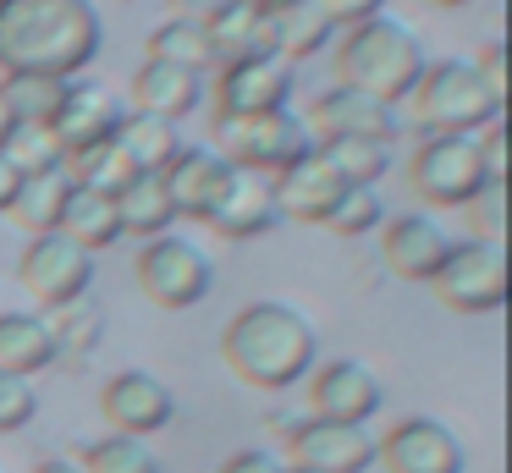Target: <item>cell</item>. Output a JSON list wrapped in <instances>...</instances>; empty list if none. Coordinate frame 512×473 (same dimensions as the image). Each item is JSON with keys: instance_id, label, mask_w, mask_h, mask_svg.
Listing matches in <instances>:
<instances>
[{"instance_id": "6da1fadb", "label": "cell", "mask_w": 512, "mask_h": 473, "mask_svg": "<svg viewBox=\"0 0 512 473\" xmlns=\"http://www.w3.org/2000/svg\"><path fill=\"white\" fill-rule=\"evenodd\" d=\"M100 39L94 0H0V77L39 72L78 83V72L100 55Z\"/></svg>"}, {"instance_id": "7a4b0ae2", "label": "cell", "mask_w": 512, "mask_h": 473, "mask_svg": "<svg viewBox=\"0 0 512 473\" xmlns=\"http://www.w3.org/2000/svg\"><path fill=\"white\" fill-rule=\"evenodd\" d=\"M221 358L254 391H287L314 369V325L292 303H248L226 319Z\"/></svg>"}, {"instance_id": "3957f363", "label": "cell", "mask_w": 512, "mask_h": 473, "mask_svg": "<svg viewBox=\"0 0 512 473\" xmlns=\"http://www.w3.org/2000/svg\"><path fill=\"white\" fill-rule=\"evenodd\" d=\"M424 39L397 17H369L358 28H347V39L336 44V83L358 88V94L380 99V105H402L408 88L424 72Z\"/></svg>"}, {"instance_id": "277c9868", "label": "cell", "mask_w": 512, "mask_h": 473, "mask_svg": "<svg viewBox=\"0 0 512 473\" xmlns=\"http://www.w3.org/2000/svg\"><path fill=\"white\" fill-rule=\"evenodd\" d=\"M408 116L424 138H474L490 121H501V105L479 83L474 61L446 55V61H424L419 83L408 88Z\"/></svg>"}, {"instance_id": "5b68a950", "label": "cell", "mask_w": 512, "mask_h": 473, "mask_svg": "<svg viewBox=\"0 0 512 473\" xmlns=\"http://www.w3.org/2000/svg\"><path fill=\"white\" fill-rule=\"evenodd\" d=\"M210 149L221 154L232 171L243 176H265V171H287L298 154H309V132L303 116L287 110H265V116H215L210 121Z\"/></svg>"}, {"instance_id": "8992f818", "label": "cell", "mask_w": 512, "mask_h": 473, "mask_svg": "<svg viewBox=\"0 0 512 473\" xmlns=\"http://www.w3.org/2000/svg\"><path fill=\"white\" fill-rule=\"evenodd\" d=\"M133 275H138V292H144L155 308H166V314H182V308L204 303L210 286H215V264L204 259V248H199V242H188V237L144 242Z\"/></svg>"}, {"instance_id": "52a82bcc", "label": "cell", "mask_w": 512, "mask_h": 473, "mask_svg": "<svg viewBox=\"0 0 512 473\" xmlns=\"http://www.w3.org/2000/svg\"><path fill=\"white\" fill-rule=\"evenodd\" d=\"M430 292L452 314H496L507 303V253H501V242H474V237L452 242Z\"/></svg>"}, {"instance_id": "ba28073f", "label": "cell", "mask_w": 512, "mask_h": 473, "mask_svg": "<svg viewBox=\"0 0 512 473\" xmlns=\"http://www.w3.org/2000/svg\"><path fill=\"white\" fill-rule=\"evenodd\" d=\"M408 182L424 204L463 209L485 187V165H479L474 138H419V149L408 160Z\"/></svg>"}, {"instance_id": "9c48e42d", "label": "cell", "mask_w": 512, "mask_h": 473, "mask_svg": "<svg viewBox=\"0 0 512 473\" xmlns=\"http://www.w3.org/2000/svg\"><path fill=\"white\" fill-rule=\"evenodd\" d=\"M17 281H23L28 297H39L45 308H67V303H78V297H89L94 253H83L78 242H67L61 231L28 237L23 259H17Z\"/></svg>"}, {"instance_id": "30bf717a", "label": "cell", "mask_w": 512, "mask_h": 473, "mask_svg": "<svg viewBox=\"0 0 512 473\" xmlns=\"http://www.w3.org/2000/svg\"><path fill=\"white\" fill-rule=\"evenodd\" d=\"M287 457L292 468L314 473H364L375 468V435L364 424H331V418H303L287 424Z\"/></svg>"}, {"instance_id": "8fae6325", "label": "cell", "mask_w": 512, "mask_h": 473, "mask_svg": "<svg viewBox=\"0 0 512 473\" xmlns=\"http://www.w3.org/2000/svg\"><path fill=\"white\" fill-rule=\"evenodd\" d=\"M210 99H215V116H265V110H287V99H292V66L276 61V55L215 66Z\"/></svg>"}, {"instance_id": "7c38bea8", "label": "cell", "mask_w": 512, "mask_h": 473, "mask_svg": "<svg viewBox=\"0 0 512 473\" xmlns=\"http://www.w3.org/2000/svg\"><path fill=\"white\" fill-rule=\"evenodd\" d=\"M303 132H309V143H342V138H369V143H391L397 138V110L380 105V99L358 94V88H325V94H314L309 105V121H303Z\"/></svg>"}, {"instance_id": "4fadbf2b", "label": "cell", "mask_w": 512, "mask_h": 473, "mask_svg": "<svg viewBox=\"0 0 512 473\" xmlns=\"http://www.w3.org/2000/svg\"><path fill=\"white\" fill-rule=\"evenodd\" d=\"M100 413L105 424H111V435H155V429H166L171 418H177V396H171V385H160L149 369H122L105 380L100 391Z\"/></svg>"}, {"instance_id": "5bb4252c", "label": "cell", "mask_w": 512, "mask_h": 473, "mask_svg": "<svg viewBox=\"0 0 512 473\" xmlns=\"http://www.w3.org/2000/svg\"><path fill=\"white\" fill-rule=\"evenodd\" d=\"M375 462L386 473H463V440L435 418H402L375 440Z\"/></svg>"}, {"instance_id": "9a60e30c", "label": "cell", "mask_w": 512, "mask_h": 473, "mask_svg": "<svg viewBox=\"0 0 512 473\" xmlns=\"http://www.w3.org/2000/svg\"><path fill=\"white\" fill-rule=\"evenodd\" d=\"M309 413L331 424H364L380 413V380L358 358H331L309 374Z\"/></svg>"}, {"instance_id": "2e32d148", "label": "cell", "mask_w": 512, "mask_h": 473, "mask_svg": "<svg viewBox=\"0 0 512 473\" xmlns=\"http://www.w3.org/2000/svg\"><path fill=\"white\" fill-rule=\"evenodd\" d=\"M232 176H237V171L210 149V143H193V149L182 143L177 160L160 171V182H166V198H171V209H177V215L210 220V209L221 204V193L232 187Z\"/></svg>"}, {"instance_id": "e0dca14e", "label": "cell", "mask_w": 512, "mask_h": 473, "mask_svg": "<svg viewBox=\"0 0 512 473\" xmlns=\"http://www.w3.org/2000/svg\"><path fill=\"white\" fill-rule=\"evenodd\" d=\"M342 187L347 182L331 171V160H325L320 149H309V154H298L287 171H276L270 198H276V215L303 220V226H325V215H331V204L342 198Z\"/></svg>"}, {"instance_id": "ac0fdd59", "label": "cell", "mask_w": 512, "mask_h": 473, "mask_svg": "<svg viewBox=\"0 0 512 473\" xmlns=\"http://www.w3.org/2000/svg\"><path fill=\"white\" fill-rule=\"evenodd\" d=\"M122 116H127V110L116 105L111 88H100V83H67V99H61L50 132H56L61 154H83V149H94V143H111L116 127H122ZM61 165H67V160H61Z\"/></svg>"}, {"instance_id": "d6986e66", "label": "cell", "mask_w": 512, "mask_h": 473, "mask_svg": "<svg viewBox=\"0 0 512 473\" xmlns=\"http://www.w3.org/2000/svg\"><path fill=\"white\" fill-rule=\"evenodd\" d=\"M446 248H452V237L424 215H397L380 231V259H386V270L402 275V281H419V286L435 281V270L446 264Z\"/></svg>"}, {"instance_id": "ffe728a7", "label": "cell", "mask_w": 512, "mask_h": 473, "mask_svg": "<svg viewBox=\"0 0 512 473\" xmlns=\"http://www.w3.org/2000/svg\"><path fill=\"white\" fill-rule=\"evenodd\" d=\"M204 105V77L199 72H182V66H166V61H144L133 72V110L144 116H160L177 127L182 116Z\"/></svg>"}, {"instance_id": "44dd1931", "label": "cell", "mask_w": 512, "mask_h": 473, "mask_svg": "<svg viewBox=\"0 0 512 473\" xmlns=\"http://www.w3.org/2000/svg\"><path fill=\"white\" fill-rule=\"evenodd\" d=\"M276 220L281 215H276V198H270V182L237 171L232 187L221 193V204L210 209V220H204V226H210L215 237H226V242H254V237H265Z\"/></svg>"}, {"instance_id": "7402d4cb", "label": "cell", "mask_w": 512, "mask_h": 473, "mask_svg": "<svg viewBox=\"0 0 512 473\" xmlns=\"http://www.w3.org/2000/svg\"><path fill=\"white\" fill-rule=\"evenodd\" d=\"M204 39H210L215 66H232V61H259V55H276L270 44V17L259 6H237L226 0L210 22H204Z\"/></svg>"}, {"instance_id": "603a6c76", "label": "cell", "mask_w": 512, "mask_h": 473, "mask_svg": "<svg viewBox=\"0 0 512 473\" xmlns=\"http://www.w3.org/2000/svg\"><path fill=\"white\" fill-rule=\"evenodd\" d=\"M61 352H56V336H50L45 314H23V308H6L0 314V374H17V380H28V374L50 369Z\"/></svg>"}, {"instance_id": "cb8c5ba5", "label": "cell", "mask_w": 512, "mask_h": 473, "mask_svg": "<svg viewBox=\"0 0 512 473\" xmlns=\"http://www.w3.org/2000/svg\"><path fill=\"white\" fill-rule=\"evenodd\" d=\"M270 17V44H276V61H309V55H320L325 44H331V17H325L314 0H276V6L265 11Z\"/></svg>"}, {"instance_id": "d4e9b609", "label": "cell", "mask_w": 512, "mask_h": 473, "mask_svg": "<svg viewBox=\"0 0 512 473\" xmlns=\"http://www.w3.org/2000/svg\"><path fill=\"white\" fill-rule=\"evenodd\" d=\"M56 231L67 242H78L83 253H100V248H111V242H122V226H116V198L72 182L67 209H61V226Z\"/></svg>"}, {"instance_id": "484cf974", "label": "cell", "mask_w": 512, "mask_h": 473, "mask_svg": "<svg viewBox=\"0 0 512 473\" xmlns=\"http://www.w3.org/2000/svg\"><path fill=\"white\" fill-rule=\"evenodd\" d=\"M67 99V77H39V72H6L0 77V116L6 127L23 121V127H50Z\"/></svg>"}, {"instance_id": "4316f807", "label": "cell", "mask_w": 512, "mask_h": 473, "mask_svg": "<svg viewBox=\"0 0 512 473\" xmlns=\"http://www.w3.org/2000/svg\"><path fill=\"white\" fill-rule=\"evenodd\" d=\"M67 193H72V176H67V171L23 176V187H17L12 209H6V220H12V226L23 231V237H50V231L61 226Z\"/></svg>"}, {"instance_id": "83f0119b", "label": "cell", "mask_w": 512, "mask_h": 473, "mask_svg": "<svg viewBox=\"0 0 512 473\" xmlns=\"http://www.w3.org/2000/svg\"><path fill=\"white\" fill-rule=\"evenodd\" d=\"M116 143H122V154L133 160L138 176H160L171 160H177V149H182L177 127L160 121V116H144V110H127L122 127H116Z\"/></svg>"}, {"instance_id": "f1b7e54d", "label": "cell", "mask_w": 512, "mask_h": 473, "mask_svg": "<svg viewBox=\"0 0 512 473\" xmlns=\"http://www.w3.org/2000/svg\"><path fill=\"white\" fill-rule=\"evenodd\" d=\"M171 220H177V209H171L166 198V182L160 176H133V182L116 193V226H122V237H166Z\"/></svg>"}, {"instance_id": "f546056e", "label": "cell", "mask_w": 512, "mask_h": 473, "mask_svg": "<svg viewBox=\"0 0 512 473\" xmlns=\"http://www.w3.org/2000/svg\"><path fill=\"white\" fill-rule=\"evenodd\" d=\"M149 61H166V66H182V72H210L215 66V55H210V39H204V28L199 22H188V17H166L155 33H149Z\"/></svg>"}, {"instance_id": "4dcf8cb0", "label": "cell", "mask_w": 512, "mask_h": 473, "mask_svg": "<svg viewBox=\"0 0 512 473\" xmlns=\"http://www.w3.org/2000/svg\"><path fill=\"white\" fill-rule=\"evenodd\" d=\"M0 160L12 165L17 176H45V171H61V143L50 127H23V121H12V127L0 132Z\"/></svg>"}, {"instance_id": "1f68e13d", "label": "cell", "mask_w": 512, "mask_h": 473, "mask_svg": "<svg viewBox=\"0 0 512 473\" xmlns=\"http://www.w3.org/2000/svg\"><path fill=\"white\" fill-rule=\"evenodd\" d=\"M61 171L72 176V182L78 187H94V193H122L127 182H133V160H127L122 154V143H94V149H83V154H67V165H61Z\"/></svg>"}, {"instance_id": "d6a6232c", "label": "cell", "mask_w": 512, "mask_h": 473, "mask_svg": "<svg viewBox=\"0 0 512 473\" xmlns=\"http://www.w3.org/2000/svg\"><path fill=\"white\" fill-rule=\"evenodd\" d=\"M331 160V171L347 187H375L391 165V143H369V138H342V143H314Z\"/></svg>"}, {"instance_id": "836d02e7", "label": "cell", "mask_w": 512, "mask_h": 473, "mask_svg": "<svg viewBox=\"0 0 512 473\" xmlns=\"http://www.w3.org/2000/svg\"><path fill=\"white\" fill-rule=\"evenodd\" d=\"M78 468L83 473H160V457L133 435H100L83 446Z\"/></svg>"}, {"instance_id": "e575fe53", "label": "cell", "mask_w": 512, "mask_h": 473, "mask_svg": "<svg viewBox=\"0 0 512 473\" xmlns=\"http://www.w3.org/2000/svg\"><path fill=\"white\" fill-rule=\"evenodd\" d=\"M50 336H56V352H89L94 341H100V308L89 303V297H78V303H67V308H50Z\"/></svg>"}, {"instance_id": "d590c367", "label": "cell", "mask_w": 512, "mask_h": 473, "mask_svg": "<svg viewBox=\"0 0 512 473\" xmlns=\"http://www.w3.org/2000/svg\"><path fill=\"white\" fill-rule=\"evenodd\" d=\"M325 226H331L336 237H369V231L380 226V193H369V187H342V198L331 204Z\"/></svg>"}, {"instance_id": "8d00e7d4", "label": "cell", "mask_w": 512, "mask_h": 473, "mask_svg": "<svg viewBox=\"0 0 512 473\" xmlns=\"http://www.w3.org/2000/svg\"><path fill=\"white\" fill-rule=\"evenodd\" d=\"M463 215H468V237L474 242H501V226H507V182H485L463 204Z\"/></svg>"}, {"instance_id": "74e56055", "label": "cell", "mask_w": 512, "mask_h": 473, "mask_svg": "<svg viewBox=\"0 0 512 473\" xmlns=\"http://www.w3.org/2000/svg\"><path fill=\"white\" fill-rule=\"evenodd\" d=\"M39 413V396L28 380H17V374H0V435H17V429H28Z\"/></svg>"}, {"instance_id": "f35d334b", "label": "cell", "mask_w": 512, "mask_h": 473, "mask_svg": "<svg viewBox=\"0 0 512 473\" xmlns=\"http://www.w3.org/2000/svg\"><path fill=\"white\" fill-rule=\"evenodd\" d=\"M474 72H479V83L490 88V99H496V105H507V50H501L496 39H490L485 50H479Z\"/></svg>"}, {"instance_id": "ab89813d", "label": "cell", "mask_w": 512, "mask_h": 473, "mask_svg": "<svg viewBox=\"0 0 512 473\" xmlns=\"http://www.w3.org/2000/svg\"><path fill=\"white\" fill-rule=\"evenodd\" d=\"M479 149V165H485V182H507V132H501V121H490L485 138H474Z\"/></svg>"}, {"instance_id": "60d3db41", "label": "cell", "mask_w": 512, "mask_h": 473, "mask_svg": "<svg viewBox=\"0 0 512 473\" xmlns=\"http://www.w3.org/2000/svg\"><path fill=\"white\" fill-rule=\"evenodd\" d=\"M314 6L331 17V28L336 22H347V28H358V22H369V17H380L386 11V0H314Z\"/></svg>"}, {"instance_id": "b9f144b4", "label": "cell", "mask_w": 512, "mask_h": 473, "mask_svg": "<svg viewBox=\"0 0 512 473\" xmlns=\"http://www.w3.org/2000/svg\"><path fill=\"white\" fill-rule=\"evenodd\" d=\"M221 473H287V462L270 457V451H259V446H243V451H232V457L221 462Z\"/></svg>"}, {"instance_id": "7bdbcfd3", "label": "cell", "mask_w": 512, "mask_h": 473, "mask_svg": "<svg viewBox=\"0 0 512 473\" xmlns=\"http://www.w3.org/2000/svg\"><path fill=\"white\" fill-rule=\"evenodd\" d=\"M221 6H226V0H171V17H188V22H199V28H204Z\"/></svg>"}, {"instance_id": "ee69618b", "label": "cell", "mask_w": 512, "mask_h": 473, "mask_svg": "<svg viewBox=\"0 0 512 473\" xmlns=\"http://www.w3.org/2000/svg\"><path fill=\"white\" fill-rule=\"evenodd\" d=\"M17 187H23V176L12 171V165L0 160V215H6V209H12V198H17Z\"/></svg>"}, {"instance_id": "f6af8a7d", "label": "cell", "mask_w": 512, "mask_h": 473, "mask_svg": "<svg viewBox=\"0 0 512 473\" xmlns=\"http://www.w3.org/2000/svg\"><path fill=\"white\" fill-rule=\"evenodd\" d=\"M34 473H83V468H78V462H67V457H45Z\"/></svg>"}, {"instance_id": "bcb514c9", "label": "cell", "mask_w": 512, "mask_h": 473, "mask_svg": "<svg viewBox=\"0 0 512 473\" xmlns=\"http://www.w3.org/2000/svg\"><path fill=\"white\" fill-rule=\"evenodd\" d=\"M424 6H441V11H457V6H468V0H424Z\"/></svg>"}, {"instance_id": "7dc6e473", "label": "cell", "mask_w": 512, "mask_h": 473, "mask_svg": "<svg viewBox=\"0 0 512 473\" xmlns=\"http://www.w3.org/2000/svg\"><path fill=\"white\" fill-rule=\"evenodd\" d=\"M237 6H259V11H270V6H276V0H237Z\"/></svg>"}, {"instance_id": "c3c4849f", "label": "cell", "mask_w": 512, "mask_h": 473, "mask_svg": "<svg viewBox=\"0 0 512 473\" xmlns=\"http://www.w3.org/2000/svg\"><path fill=\"white\" fill-rule=\"evenodd\" d=\"M287 473H314V468H287Z\"/></svg>"}, {"instance_id": "681fc988", "label": "cell", "mask_w": 512, "mask_h": 473, "mask_svg": "<svg viewBox=\"0 0 512 473\" xmlns=\"http://www.w3.org/2000/svg\"><path fill=\"white\" fill-rule=\"evenodd\" d=\"M0 132H6V116H0Z\"/></svg>"}]
</instances>
